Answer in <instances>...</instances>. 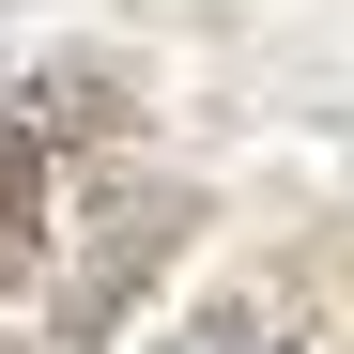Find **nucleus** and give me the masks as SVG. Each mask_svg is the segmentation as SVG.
Instances as JSON below:
<instances>
[{
    "instance_id": "obj_1",
    "label": "nucleus",
    "mask_w": 354,
    "mask_h": 354,
    "mask_svg": "<svg viewBox=\"0 0 354 354\" xmlns=\"http://www.w3.org/2000/svg\"><path fill=\"white\" fill-rule=\"evenodd\" d=\"M46 262V124L31 108H0V292Z\"/></svg>"
},
{
    "instance_id": "obj_2",
    "label": "nucleus",
    "mask_w": 354,
    "mask_h": 354,
    "mask_svg": "<svg viewBox=\"0 0 354 354\" xmlns=\"http://www.w3.org/2000/svg\"><path fill=\"white\" fill-rule=\"evenodd\" d=\"M185 354H292V339H277V324H201Z\"/></svg>"
}]
</instances>
